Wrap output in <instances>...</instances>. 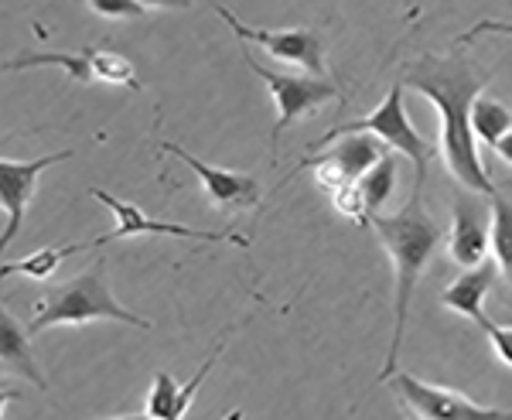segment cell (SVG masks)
I'll use <instances>...</instances> for the list:
<instances>
[{"mask_svg": "<svg viewBox=\"0 0 512 420\" xmlns=\"http://www.w3.org/2000/svg\"><path fill=\"white\" fill-rule=\"evenodd\" d=\"M181 386L175 383V376L171 373H161L154 376V390L151 397H147V414L158 417V420H171V410H175V400H178Z\"/></svg>", "mask_w": 512, "mask_h": 420, "instance_id": "44dd1931", "label": "cell"}, {"mask_svg": "<svg viewBox=\"0 0 512 420\" xmlns=\"http://www.w3.org/2000/svg\"><path fill=\"white\" fill-rule=\"evenodd\" d=\"M99 18H144L147 7L140 0H89Z\"/></svg>", "mask_w": 512, "mask_h": 420, "instance_id": "603a6c76", "label": "cell"}, {"mask_svg": "<svg viewBox=\"0 0 512 420\" xmlns=\"http://www.w3.org/2000/svg\"><path fill=\"white\" fill-rule=\"evenodd\" d=\"M403 86L424 93L427 100L441 113V147H444V164L468 192L478 195H499L489 178V171L478 161L475 147V130H472V106L478 100L489 76L478 72L472 62L451 55V59H437V55H424L414 69L407 72Z\"/></svg>", "mask_w": 512, "mask_h": 420, "instance_id": "6da1fadb", "label": "cell"}, {"mask_svg": "<svg viewBox=\"0 0 512 420\" xmlns=\"http://www.w3.org/2000/svg\"><path fill=\"white\" fill-rule=\"evenodd\" d=\"M499 263L495 260H485L482 267H472V270H465L454 284L444 291V298L441 304L444 308H451V311H458V315H465V318H472L478 321L485 315L482 311V301H485V294L495 287V280H499Z\"/></svg>", "mask_w": 512, "mask_h": 420, "instance_id": "4fadbf2b", "label": "cell"}, {"mask_svg": "<svg viewBox=\"0 0 512 420\" xmlns=\"http://www.w3.org/2000/svg\"><path fill=\"white\" fill-rule=\"evenodd\" d=\"M216 14L222 21L229 24L236 38L243 41H253V45L267 48L277 62H291V65H301L308 69V76H321L325 79V55H321V41L315 31L308 28H294V31H260V28H246L243 21L236 18L229 7H216Z\"/></svg>", "mask_w": 512, "mask_h": 420, "instance_id": "ba28073f", "label": "cell"}, {"mask_svg": "<svg viewBox=\"0 0 512 420\" xmlns=\"http://www.w3.org/2000/svg\"><path fill=\"white\" fill-rule=\"evenodd\" d=\"M147 11H185L192 7V0H140Z\"/></svg>", "mask_w": 512, "mask_h": 420, "instance_id": "cb8c5ba5", "label": "cell"}, {"mask_svg": "<svg viewBox=\"0 0 512 420\" xmlns=\"http://www.w3.org/2000/svg\"><path fill=\"white\" fill-rule=\"evenodd\" d=\"M492 250V212L478 202V195H454V229H451V260L472 270L489 260Z\"/></svg>", "mask_w": 512, "mask_h": 420, "instance_id": "9c48e42d", "label": "cell"}, {"mask_svg": "<svg viewBox=\"0 0 512 420\" xmlns=\"http://www.w3.org/2000/svg\"><path fill=\"white\" fill-rule=\"evenodd\" d=\"M110 420H147V417H110Z\"/></svg>", "mask_w": 512, "mask_h": 420, "instance_id": "484cf974", "label": "cell"}, {"mask_svg": "<svg viewBox=\"0 0 512 420\" xmlns=\"http://www.w3.org/2000/svg\"><path fill=\"white\" fill-rule=\"evenodd\" d=\"M369 226L376 229L379 243L390 253L393 274H396V328H393L390 356H386V366H383V380H393L396 352H400L403 332H407L410 301H414L417 280L424 277L427 263H431L437 243H441V226H437L431 219V212L424 209V192H420V188H414V195H410L400 212H393V216H373Z\"/></svg>", "mask_w": 512, "mask_h": 420, "instance_id": "7a4b0ae2", "label": "cell"}, {"mask_svg": "<svg viewBox=\"0 0 512 420\" xmlns=\"http://www.w3.org/2000/svg\"><path fill=\"white\" fill-rule=\"evenodd\" d=\"M342 134H376L379 140H386L390 147H396L400 154H407V158L414 161V168H417L414 188L424 192L427 164H431V158H434V147L427 144V140L414 130V123L407 120V110H403V82H396V86L390 89V96L379 103L376 113H369V117H362V120H352V123H342V127H335L332 134H325L315 147H311V154L325 151L328 140H335V137H342Z\"/></svg>", "mask_w": 512, "mask_h": 420, "instance_id": "277c9868", "label": "cell"}, {"mask_svg": "<svg viewBox=\"0 0 512 420\" xmlns=\"http://www.w3.org/2000/svg\"><path fill=\"white\" fill-rule=\"evenodd\" d=\"M492 253L512 284V205L502 195H492Z\"/></svg>", "mask_w": 512, "mask_h": 420, "instance_id": "d6986e66", "label": "cell"}, {"mask_svg": "<svg viewBox=\"0 0 512 420\" xmlns=\"http://www.w3.org/2000/svg\"><path fill=\"white\" fill-rule=\"evenodd\" d=\"M393 188H396V161H393V154H386V158L359 181V195H362V205H366L369 219L383 212V205L390 202Z\"/></svg>", "mask_w": 512, "mask_h": 420, "instance_id": "e0dca14e", "label": "cell"}, {"mask_svg": "<svg viewBox=\"0 0 512 420\" xmlns=\"http://www.w3.org/2000/svg\"><path fill=\"white\" fill-rule=\"evenodd\" d=\"M495 154H499V158L506 161V164H512V130L499 140V144H495Z\"/></svg>", "mask_w": 512, "mask_h": 420, "instance_id": "d4e9b609", "label": "cell"}, {"mask_svg": "<svg viewBox=\"0 0 512 420\" xmlns=\"http://www.w3.org/2000/svg\"><path fill=\"white\" fill-rule=\"evenodd\" d=\"M89 321H123L134 328H151V321L130 315L123 304L113 301L110 284H106V263L96 260L93 270L72 277L69 284H59L41 298L38 315L28 325V335H41L55 325H89Z\"/></svg>", "mask_w": 512, "mask_h": 420, "instance_id": "3957f363", "label": "cell"}, {"mask_svg": "<svg viewBox=\"0 0 512 420\" xmlns=\"http://www.w3.org/2000/svg\"><path fill=\"white\" fill-rule=\"evenodd\" d=\"M41 65H55L65 76H72L76 82H96L93 69V48H82L76 55H62V52H41V55H18V59H7L4 72H21V69H41Z\"/></svg>", "mask_w": 512, "mask_h": 420, "instance_id": "9a60e30c", "label": "cell"}, {"mask_svg": "<svg viewBox=\"0 0 512 420\" xmlns=\"http://www.w3.org/2000/svg\"><path fill=\"white\" fill-rule=\"evenodd\" d=\"M472 130L482 144L495 147L512 130V113L499 100H485V96H478L475 106H472Z\"/></svg>", "mask_w": 512, "mask_h": 420, "instance_id": "ac0fdd59", "label": "cell"}, {"mask_svg": "<svg viewBox=\"0 0 512 420\" xmlns=\"http://www.w3.org/2000/svg\"><path fill=\"white\" fill-rule=\"evenodd\" d=\"M89 195H93L96 202H103L106 209L117 216V229L106 236H99L93 240V250L103 243H113V240H130V236H185V240H205V243H233L239 250H246L250 240H243V236L236 233H212V229H195V226H181V222H164V219H151L144 209H137L134 202H123L117 195L110 192H99V188H89Z\"/></svg>", "mask_w": 512, "mask_h": 420, "instance_id": "52a82bcc", "label": "cell"}, {"mask_svg": "<svg viewBox=\"0 0 512 420\" xmlns=\"http://www.w3.org/2000/svg\"><path fill=\"white\" fill-rule=\"evenodd\" d=\"M82 250H93V243H72V246H48V250H38V253H31V257H24V260H7L4 267H0V277H14V274H21V277H31V280H45V277H52L55 270H59V263L62 260H69V257H76V253Z\"/></svg>", "mask_w": 512, "mask_h": 420, "instance_id": "2e32d148", "label": "cell"}, {"mask_svg": "<svg viewBox=\"0 0 512 420\" xmlns=\"http://www.w3.org/2000/svg\"><path fill=\"white\" fill-rule=\"evenodd\" d=\"M246 65L267 82L270 96H274V106H277V123H274V137H270V144H274L277 151V140L284 134L287 127H291L294 120L308 117V113H315L321 103H332L338 100V86L321 76H301V72H274L267 69V65H260L253 59V55H246Z\"/></svg>", "mask_w": 512, "mask_h": 420, "instance_id": "8992f818", "label": "cell"}, {"mask_svg": "<svg viewBox=\"0 0 512 420\" xmlns=\"http://www.w3.org/2000/svg\"><path fill=\"white\" fill-rule=\"evenodd\" d=\"M390 383L410 420H512V410L478 407L465 393L448 390V386H431L410 373H396Z\"/></svg>", "mask_w": 512, "mask_h": 420, "instance_id": "5b68a950", "label": "cell"}, {"mask_svg": "<svg viewBox=\"0 0 512 420\" xmlns=\"http://www.w3.org/2000/svg\"><path fill=\"white\" fill-rule=\"evenodd\" d=\"M0 366H4L7 376H24L28 383H35L45 390V376H41L35 356H31V345H28V332L11 318V311H0Z\"/></svg>", "mask_w": 512, "mask_h": 420, "instance_id": "5bb4252c", "label": "cell"}, {"mask_svg": "<svg viewBox=\"0 0 512 420\" xmlns=\"http://www.w3.org/2000/svg\"><path fill=\"white\" fill-rule=\"evenodd\" d=\"M161 147L168 154H175V158H181L188 168L195 171L198 181H202V188H205V199L212 202V209L233 212V209H250V205L260 202V181L256 178L239 175V171L212 168V164H205L202 158L188 154L185 147H178V144H161Z\"/></svg>", "mask_w": 512, "mask_h": 420, "instance_id": "8fae6325", "label": "cell"}, {"mask_svg": "<svg viewBox=\"0 0 512 420\" xmlns=\"http://www.w3.org/2000/svg\"><path fill=\"white\" fill-rule=\"evenodd\" d=\"M93 69L99 82H113V86H127V89H140V79L123 55L106 52V48H93Z\"/></svg>", "mask_w": 512, "mask_h": 420, "instance_id": "ffe728a7", "label": "cell"}, {"mask_svg": "<svg viewBox=\"0 0 512 420\" xmlns=\"http://www.w3.org/2000/svg\"><path fill=\"white\" fill-rule=\"evenodd\" d=\"M147 420H158V417H147Z\"/></svg>", "mask_w": 512, "mask_h": 420, "instance_id": "4316f807", "label": "cell"}, {"mask_svg": "<svg viewBox=\"0 0 512 420\" xmlns=\"http://www.w3.org/2000/svg\"><path fill=\"white\" fill-rule=\"evenodd\" d=\"M475 325L482 328L485 335H489V342H492V349H495V356H499V362H506V366L512 369V328L495 325L489 315H482V318L475 321Z\"/></svg>", "mask_w": 512, "mask_h": 420, "instance_id": "7402d4cb", "label": "cell"}, {"mask_svg": "<svg viewBox=\"0 0 512 420\" xmlns=\"http://www.w3.org/2000/svg\"><path fill=\"white\" fill-rule=\"evenodd\" d=\"M335 140L338 144L332 147V151H318V158H304L301 171L315 168V164H325V168L338 171L342 178L362 181V175H369V171H373L376 164L390 154V144L379 140L376 134H342Z\"/></svg>", "mask_w": 512, "mask_h": 420, "instance_id": "7c38bea8", "label": "cell"}, {"mask_svg": "<svg viewBox=\"0 0 512 420\" xmlns=\"http://www.w3.org/2000/svg\"><path fill=\"white\" fill-rule=\"evenodd\" d=\"M69 158H72V151H59V154H48V158H35V161H0V202H4V212H7V226H4L0 243H11L14 236H18L41 171Z\"/></svg>", "mask_w": 512, "mask_h": 420, "instance_id": "30bf717a", "label": "cell"}]
</instances>
